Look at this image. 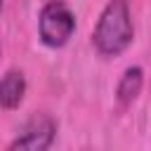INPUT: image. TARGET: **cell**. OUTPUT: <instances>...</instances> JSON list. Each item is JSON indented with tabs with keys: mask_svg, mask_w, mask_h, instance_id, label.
Listing matches in <instances>:
<instances>
[{
	"mask_svg": "<svg viewBox=\"0 0 151 151\" xmlns=\"http://www.w3.org/2000/svg\"><path fill=\"white\" fill-rule=\"evenodd\" d=\"M73 33H76V14L71 12V7L61 0L45 2L38 14L40 42L50 50H59L71 40Z\"/></svg>",
	"mask_w": 151,
	"mask_h": 151,
	"instance_id": "2",
	"label": "cell"
},
{
	"mask_svg": "<svg viewBox=\"0 0 151 151\" xmlns=\"http://www.w3.org/2000/svg\"><path fill=\"white\" fill-rule=\"evenodd\" d=\"M26 97V76L19 68H9L0 78V109L14 111Z\"/></svg>",
	"mask_w": 151,
	"mask_h": 151,
	"instance_id": "4",
	"label": "cell"
},
{
	"mask_svg": "<svg viewBox=\"0 0 151 151\" xmlns=\"http://www.w3.org/2000/svg\"><path fill=\"white\" fill-rule=\"evenodd\" d=\"M142 87H144V71L142 66H127L116 85V99L120 106H130L139 94H142Z\"/></svg>",
	"mask_w": 151,
	"mask_h": 151,
	"instance_id": "5",
	"label": "cell"
},
{
	"mask_svg": "<svg viewBox=\"0 0 151 151\" xmlns=\"http://www.w3.org/2000/svg\"><path fill=\"white\" fill-rule=\"evenodd\" d=\"M134 40V24L127 0H109L94 24L92 45L101 57L123 54Z\"/></svg>",
	"mask_w": 151,
	"mask_h": 151,
	"instance_id": "1",
	"label": "cell"
},
{
	"mask_svg": "<svg viewBox=\"0 0 151 151\" xmlns=\"http://www.w3.org/2000/svg\"><path fill=\"white\" fill-rule=\"evenodd\" d=\"M57 139V123L52 118L33 120L12 144L7 151H50V146Z\"/></svg>",
	"mask_w": 151,
	"mask_h": 151,
	"instance_id": "3",
	"label": "cell"
},
{
	"mask_svg": "<svg viewBox=\"0 0 151 151\" xmlns=\"http://www.w3.org/2000/svg\"><path fill=\"white\" fill-rule=\"evenodd\" d=\"M0 9H2V0H0Z\"/></svg>",
	"mask_w": 151,
	"mask_h": 151,
	"instance_id": "6",
	"label": "cell"
}]
</instances>
